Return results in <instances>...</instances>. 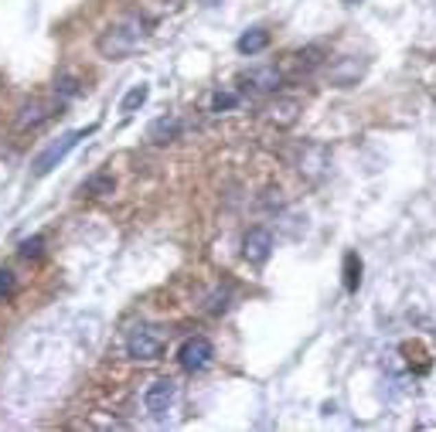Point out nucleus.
<instances>
[{
    "label": "nucleus",
    "mask_w": 436,
    "mask_h": 432,
    "mask_svg": "<svg viewBox=\"0 0 436 432\" xmlns=\"http://www.w3.org/2000/svg\"><path fill=\"white\" fill-rule=\"evenodd\" d=\"M144 38H147V21H144L140 14H126V17H119L116 24H109V27L99 34L95 48H99L102 58L123 62V58H130V55L144 45Z\"/></svg>",
    "instance_id": "obj_1"
},
{
    "label": "nucleus",
    "mask_w": 436,
    "mask_h": 432,
    "mask_svg": "<svg viewBox=\"0 0 436 432\" xmlns=\"http://www.w3.org/2000/svg\"><path fill=\"white\" fill-rule=\"evenodd\" d=\"M89 133H95V126H89V130H72V133H65V136H58L55 143H48L38 157H34V164H31V173L34 177H45V173H51L76 147H79V140H86Z\"/></svg>",
    "instance_id": "obj_2"
},
{
    "label": "nucleus",
    "mask_w": 436,
    "mask_h": 432,
    "mask_svg": "<svg viewBox=\"0 0 436 432\" xmlns=\"http://www.w3.org/2000/svg\"><path fill=\"white\" fill-rule=\"evenodd\" d=\"M55 112H62V102L55 99V102H45V99H31V102H24L21 109H17V119H14V126L21 130V133H31V130H38V126H45Z\"/></svg>",
    "instance_id": "obj_3"
},
{
    "label": "nucleus",
    "mask_w": 436,
    "mask_h": 432,
    "mask_svg": "<svg viewBox=\"0 0 436 432\" xmlns=\"http://www.w3.org/2000/svg\"><path fill=\"white\" fill-rule=\"evenodd\" d=\"M211 357H215V347L208 337H187L181 350H177V364L184 368V371H205L208 364H211Z\"/></svg>",
    "instance_id": "obj_4"
},
{
    "label": "nucleus",
    "mask_w": 436,
    "mask_h": 432,
    "mask_svg": "<svg viewBox=\"0 0 436 432\" xmlns=\"http://www.w3.org/2000/svg\"><path fill=\"white\" fill-rule=\"evenodd\" d=\"M164 350V337L154 331V327H137L126 341V354L133 361H157Z\"/></svg>",
    "instance_id": "obj_5"
},
{
    "label": "nucleus",
    "mask_w": 436,
    "mask_h": 432,
    "mask_svg": "<svg viewBox=\"0 0 436 432\" xmlns=\"http://www.w3.org/2000/svg\"><path fill=\"white\" fill-rule=\"evenodd\" d=\"M174 398H177V385L171 378H157V381H150V388L144 392V405H147V412L157 416V419H164V416L171 412Z\"/></svg>",
    "instance_id": "obj_6"
},
{
    "label": "nucleus",
    "mask_w": 436,
    "mask_h": 432,
    "mask_svg": "<svg viewBox=\"0 0 436 432\" xmlns=\"http://www.w3.org/2000/svg\"><path fill=\"white\" fill-rule=\"evenodd\" d=\"M273 252V232L269 228H249L242 239V256L249 262H266Z\"/></svg>",
    "instance_id": "obj_7"
},
{
    "label": "nucleus",
    "mask_w": 436,
    "mask_h": 432,
    "mask_svg": "<svg viewBox=\"0 0 436 432\" xmlns=\"http://www.w3.org/2000/svg\"><path fill=\"white\" fill-rule=\"evenodd\" d=\"M242 82H249L253 92H276L279 82H283V75H279L276 65H260V69H249V72L242 75Z\"/></svg>",
    "instance_id": "obj_8"
},
{
    "label": "nucleus",
    "mask_w": 436,
    "mask_h": 432,
    "mask_svg": "<svg viewBox=\"0 0 436 432\" xmlns=\"http://www.w3.org/2000/svg\"><path fill=\"white\" fill-rule=\"evenodd\" d=\"M177 133H181V119H177V116H161V119H154V123H150L147 140H150V143H157V147H164V143L177 140Z\"/></svg>",
    "instance_id": "obj_9"
},
{
    "label": "nucleus",
    "mask_w": 436,
    "mask_h": 432,
    "mask_svg": "<svg viewBox=\"0 0 436 432\" xmlns=\"http://www.w3.org/2000/svg\"><path fill=\"white\" fill-rule=\"evenodd\" d=\"M236 48H239V55H260L269 48V31L266 27H253V31H246L239 41H236Z\"/></svg>",
    "instance_id": "obj_10"
},
{
    "label": "nucleus",
    "mask_w": 436,
    "mask_h": 432,
    "mask_svg": "<svg viewBox=\"0 0 436 432\" xmlns=\"http://www.w3.org/2000/svg\"><path fill=\"white\" fill-rule=\"evenodd\" d=\"M361 69H365V65H361L358 58H345L341 65H334V69H331V82H334V86H341V88H348L351 82L361 75Z\"/></svg>",
    "instance_id": "obj_11"
},
{
    "label": "nucleus",
    "mask_w": 436,
    "mask_h": 432,
    "mask_svg": "<svg viewBox=\"0 0 436 432\" xmlns=\"http://www.w3.org/2000/svg\"><path fill=\"white\" fill-rule=\"evenodd\" d=\"M79 92H82V82H79L76 75H58V79H55V99H58L62 106H65L69 99H76Z\"/></svg>",
    "instance_id": "obj_12"
},
{
    "label": "nucleus",
    "mask_w": 436,
    "mask_h": 432,
    "mask_svg": "<svg viewBox=\"0 0 436 432\" xmlns=\"http://www.w3.org/2000/svg\"><path fill=\"white\" fill-rule=\"evenodd\" d=\"M358 286H361V259L354 252H348L345 256V289L358 293Z\"/></svg>",
    "instance_id": "obj_13"
},
{
    "label": "nucleus",
    "mask_w": 436,
    "mask_h": 432,
    "mask_svg": "<svg viewBox=\"0 0 436 432\" xmlns=\"http://www.w3.org/2000/svg\"><path fill=\"white\" fill-rule=\"evenodd\" d=\"M147 95H150V88L147 86H133L126 95H123V102H119V112H137L144 102H147Z\"/></svg>",
    "instance_id": "obj_14"
},
{
    "label": "nucleus",
    "mask_w": 436,
    "mask_h": 432,
    "mask_svg": "<svg viewBox=\"0 0 436 432\" xmlns=\"http://www.w3.org/2000/svg\"><path fill=\"white\" fill-rule=\"evenodd\" d=\"M113 187H116L113 173H95V177H89V180H86V194H92V197L113 194Z\"/></svg>",
    "instance_id": "obj_15"
},
{
    "label": "nucleus",
    "mask_w": 436,
    "mask_h": 432,
    "mask_svg": "<svg viewBox=\"0 0 436 432\" xmlns=\"http://www.w3.org/2000/svg\"><path fill=\"white\" fill-rule=\"evenodd\" d=\"M269 116H273V123L290 126V123L297 119V102H279V106H273V109H269Z\"/></svg>",
    "instance_id": "obj_16"
},
{
    "label": "nucleus",
    "mask_w": 436,
    "mask_h": 432,
    "mask_svg": "<svg viewBox=\"0 0 436 432\" xmlns=\"http://www.w3.org/2000/svg\"><path fill=\"white\" fill-rule=\"evenodd\" d=\"M41 252H45V239H41V235H31V239H24V242H21V252H17V256L31 262V259H38Z\"/></svg>",
    "instance_id": "obj_17"
},
{
    "label": "nucleus",
    "mask_w": 436,
    "mask_h": 432,
    "mask_svg": "<svg viewBox=\"0 0 436 432\" xmlns=\"http://www.w3.org/2000/svg\"><path fill=\"white\" fill-rule=\"evenodd\" d=\"M321 55H324V48L321 45H310V48H303L297 55V62H300V69H317L321 65Z\"/></svg>",
    "instance_id": "obj_18"
},
{
    "label": "nucleus",
    "mask_w": 436,
    "mask_h": 432,
    "mask_svg": "<svg viewBox=\"0 0 436 432\" xmlns=\"http://www.w3.org/2000/svg\"><path fill=\"white\" fill-rule=\"evenodd\" d=\"M232 106H239V95H236V92H215V99H211V112H215V116H222V112L232 109Z\"/></svg>",
    "instance_id": "obj_19"
},
{
    "label": "nucleus",
    "mask_w": 436,
    "mask_h": 432,
    "mask_svg": "<svg viewBox=\"0 0 436 432\" xmlns=\"http://www.w3.org/2000/svg\"><path fill=\"white\" fill-rule=\"evenodd\" d=\"M14 286H17V283H14V272H10V269H0V303L14 293Z\"/></svg>",
    "instance_id": "obj_20"
},
{
    "label": "nucleus",
    "mask_w": 436,
    "mask_h": 432,
    "mask_svg": "<svg viewBox=\"0 0 436 432\" xmlns=\"http://www.w3.org/2000/svg\"><path fill=\"white\" fill-rule=\"evenodd\" d=\"M201 3H205V7H218L222 0H201Z\"/></svg>",
    "instance_id": "obj_21"
},
{
    "label": "nucleus",
    "mask_w": 436,
    "mask_h": 432,
    "mask_svg": "<svg viewBox=\"0 0 436 432\" xmlns=\"http://www.w3.org/2000/svg\"><path fill=\"white\" fill-rule=\"evenodd\" d=\"M345 3H358V0H345Z\"/></svg>",
    "instance_id": "obj_22"
}]
</instances>
